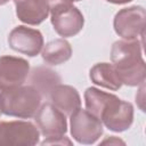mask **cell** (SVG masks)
I'll return each instance as SVG.
<instances>
[{"mask_svg": "<svg viewBox=\"0 0 146 146\" xmlns=\"http://www.w3.org/2000/svg\"><path fill=\"white\" fill-rule=\"evenodd\" d=\"M34 117L39 131L44 137L63 136L67 131L66 115L51 103L41 105Z\"/></svg>", "mask_w": 146, "mask_h": 146, "instance_id": "30bf717a", "label": "cell"}, {"mask_svg": "<svg viewBox=\"0 0 146 146\" xmlns=\"http://www.w3.org/2000/svg\"><path fill=\"white\" fill-rule=\"evenodd\" d=\"M44 2L47 3L48 8H49V13L50 10L60 7V6H66V5H73L74 0H44Z\"/></svg>", "mask_w": 146, "mask_h": 146, "instance_id": "e0dca14e", "label": "cell"}, {"mask_svg": "<svg viewBox=\"0 0 146 146\" xmlns=\"http://www.w3.org/2000/svg\"><path fill=\"white\" fill-rule=\"evenodd\" d=\"M30 74V64L26 59L14 56L0 57V90L23 86Z\"/></svg>", "mask_w": 146, "mask_h": 146, "instance_id": "ba28073f", "label": "cell"}, {"mask_svg": "<svg viewBox=\"0 0 146 146\" xmlns=\"http://www.w3.org/2000/svg\"><path fill=\"white\" fill-rule=\"evenodd\" d=\"M39 138V129L29 121L0 122V145L33 146Z\"/></svg>", "mask_w": 146, "mask_h": 146, "instance_id": "8992f818", "label": "cell"}, {"mask_svg": "<svg viewBox=\"0 0 146 146\" xmlns=\"http://www.w3.org/2000/svg\"><path fill=\"white\" fill-rule=\"evenodd\" d=\"M111 59L122 84L140 86L145 81L146 64L143 58V41L119 40L111 50Z\"/></svg>", "mask_w": 146, "mask_h": 146, "instance_id": "7a4b0ae2", "label": "cell"}, {"mask_svg": "<svg viewBox=\"0 0 146 146\" xmlns=\"http://www.w3.org/2000/svg\"><path fill=\"white\" fill-rule=\"evenodd\" d=\"M146 11L141 6H132L119 10L114 17V30L124 40H135L145 35Z\"/></svg>", "mask_w": 146, "mask_h": 146, "instance_id": "277c9868", "label": "cell"}, {"mask_svg": "<svg viewBox=\"0 0 146 146\" xmlns=\"http://www.w3.org/2000/svg\"><path fill=\"white\" fill-rule=\"evenodd\" d=\"M41 56L49 65H60L71 58L72 47L65 39H55L42 47Z\"/></svg>", "mask_w": 146, "mask_h": 146, "instance_id": "5bb4252c", "label": "cell"}, {"mask_svg": "<svg viewBox=\"0 0 146 146\" xmlns=\"http://www.w3.org/2000/svg\"><path fill=\"white\" fill-rule=\"evenodd\" d=\"M74 1H81V0H74Z\"/></svg>", "mask_w": 146, "mask_h": 146, "instance_id": "7402d4cb", "label": "cell"}, {"mask_svg": "<svg viewBox=\"0 0 146 146\" xmlns=\"http://www.w3.org/2000/svg\"><path fill=\"white\" fill-rule=\"evenodd\" d=\"M102 144H124V141H122L121 139H117L116 137L112 136V137H110L108 139L102 141Z\"/></svg>", "mask_w": 146, "mask_h": 146, "instance_id": "ac0fdd59", "label": "cell"}, {"mask_svg": "<svg viewBox=\"0 0 146 146\" xmlns=\"http://www.w3.org/2000/svg\"><path fill=\"white\" fill-rule=\"evenodd\" d=\"M42 95L33 86H19L2 90L0 94L1 112L18 119L34 117L41 106Z\"/></svg>", "mask_w": 146, "mask_h": 146, "instance_id": "3957f363", "label": "cell"}, {"mask_svg": "<svg viewBox=\"0 0 146 146\" xmlns=\"http://www.w3.org/2000/svg\"><path fill=\"white\" fill-rule=\"evenodd\" d=\"M8 1H9V0H0V6H2V5H6Z\"/></svg>", "mask_w": 146, "mask_h": 146, "instance_id": "ffe728a7", "label": "cell"}, {"mask_svg": "<svg viewBox=\"0 0 146 146\" xmlns=\"http://www.w3.org/2000/svg\"><path fill=\"white\" fill-rule=\"evenodd\" d=\"M1 114H2V112H1V108H0V115H1Z\"/></svg>", "mask_w": 146, "mask_h": 146, "instance_id": "44dd1931", "label": "cell"}, {"mask_svg": "<svg viewBox=\"0 0 146 146\" xmlns=\"http://www.w3.org/2000/svg\"><path fill=\"white\" fill-rule=\"evenodd\" d=\"M86 108L114 132L128 130L133 122V106L113 94L90 87L84 91Z\"/></svg>", "mask_w": 146, "mask_h": 146, "instance_id": "6da1fadb", "label": "cell"}, {"mask_svg": "<svg viewBox=\"0 0 146 146\" xmlns=\"http://www.w3.org/2000/svg\"><path fill=\"white\" fill-rule=\"evenodd\" d=\"M73 143L63 136H51V137H46V139L41 143V145H72Z\"/></svg>", "mask_w": 146, "mask_h": 146, "instance_id": "2e32d148", "label": "cell"}, {"mask_svg": "<svg viewBox=\"0 0 146 146\" xmlns=\"http://www.w3.org/2000/svg\"><path fill=\"white\" fill-rule=\"evenodd\" d=\"M8 43L13 50L34 57L42 50L43 36L39 30L19 25L10 31Z\"/></svg>", "mask_w": 146, "mask_h": 146, "instance_id": "9c48e42d", "label": "cell"}, {"mask_svg": "<svg viewBox=\"0 0 146 146\" xmlns=\"http://www.w3.org/2000/svg\"><path fill=\"white\" fill-rule=\"evenodd\" d=\"M106 1H108L111 3H115V5H123V3H128L132 0H106Z\"/></svg>", "mask_w": 146, "mask_h": 146, "instance_id": "d6986e66", "label": "cell"}, {"mask_svg": "<svg viewBox=\"0 0 146 146\" xmlns=\"http://www.w3.org/2000/svg\"><path fill=\"white\" fill-rule=\"evenodd\" d=\"M54 30L63 38L76 35L84 25L82 13L73 5L57 7L50 10Z\"/></svg>", "mask_w": 146, "mask_h": 146, "instance_id": "52a82bcc", "label": "cell"}, {"mask_svg": "<svg viewBox=\"0 0 146 146\" xmlns=\"http://www.w3.org/2000/svg\"><path fill=\"white\" fill-rule=\"evenodd\" d=\"M71 135L79 143L91 145L103 135L102 121L87 110L78 108L70 115Z\"/></svg>", "mask_w": 146, "mask_h": 146, "instance_id": "5b68a950", "label": "cell"}, {"mask_svg": "<svg viewBox=\"0 0 146 146\" xmlns=\"http://www.w3.org/2000/svg\"><path fill=\"white\" fill-rule=\"evenodd\" d=\"M60 76L57 72L44 66H38L30 74L31 86L36 88L42 96H49L50 91L60 83Z\"/></svg>", "mask_w": 146, "mask_h": 146, "instance_id": "9a60e30c", "label": "cell"}, {"mask_svg": "<svg viewBox=\"0 0 146 146\" xmlns=\"http://www.w3.org/2000/svg\"><path fill=\"white\" fill-rule=\"evenodd\" d=\"M89 78L91 82L110 90H119L122 86L117 73L110 63H98L90 68Z\"/></svg>", "mask_w": 146, "mask_h": 146, "instance_id": "4fadbf2b", "label": "cell"}, {"mask_svg": "<svg viewBox=\"0 0 146 146\" xmlns=\"http://www.w3.org/2000/svg\"><path fill=\"white\" fill-rule=\"evenodd\" d=\"M18 19L29 25L41 24L49 15L44 0H14Z\"/></svg>", "mask_w": 146, "mask_h": 146, "instance_id": "8fae6325", "label": "cell"}, {"mask_svg": "<svg viewBox=\"0 0 146 146\" xmlns=\"http://www.w3.org/2000/svg\"><path fill=\"white\" fill-rule=\"evenodd\" d=\"M51 104L65 115H71L81 106V98L75 88L67 84H57L48 96Z\"/></svg>", "mask_w": 146, "mask_h": 146, "instance_id": "7c38bea8", "label": "cell"}]
</instances>
